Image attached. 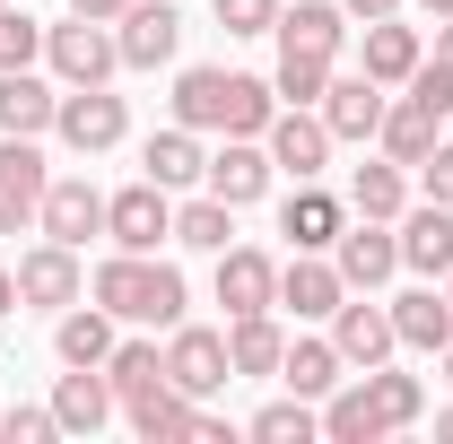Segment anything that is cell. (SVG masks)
Returning <instances> with one entry per match:
<instances>
[{
    "instance_id": "6da1fadb",
    "label": "cell",
    "mask_w": 453,
    "mask_h": 444,
    "mask_svg": "<svg viewBox=\"0 0 453 444\" xmlns=\"http://www.w3.org/2000/svg\"><path fill=\"white\" fill-rule=\"evenodd\" d=\"M280 113L271 79H244V70H183L174 79V122L183 131H226V140H262Z\"/></svg>"
},
{
    "instance_id": "7a4b0ae2",
    "label": "cell",
    "mask_w": 453,
    "mask_h": 444,
    "mask_svg": "<svg viewBox=\"0 0 453 444\" xmlns=\"http://www.w3.org/2000/svg\"><path fill=\"white\" fill-rule=\"evenodd\" d=\"M88 287H96V305H105L113 323H149V332H174L183 305H192L183 296V271L157 262V253H105Z\"/></svg>"
},
{
    "instance_id": "3957f363",
    "label": "cell",
    "mask_w": 453,
    "mask_h": 444,
    "mask_svg": "<svg viewBox=\"0 0 453 444\" xmlns=\"http://www.w3.org/2000/svg\"><path fill=\"white\" fill-rule=\"evenodd\" d=\"M44 61H53L61 88H105L122 70V44H113L105 18H70V27H44Z\"/></svg>"
},
{
    "instance_id": "277c9868",
    "label": "cell",
    "mask_w": 453,
    "mask_h": 444,
    "mask_svg": "<svg viewBox=\"0 0 453 444\" xmlns=\"http://www.w3.org/2000/svg\"><path fill=\"white\" fill-rule=\"evenodd\" d=\"M105 235H113V253H157V244H174V201H166V183H122L105 201Z\"/></svg>"
},
{
    "instance_id": "5b68a950",
    "label": "cell",
    "mask_w": 453,
    "mask_h": 444,
    "mask_svg": "<svg viewBox=\"0 0 453 444\" xmlns=\"http://www.w3.org/2000/svg\"><path fill=\"white\" fill-rule=\"evenodd\" d=\"M166 384L183 401H210V392L235 384V366H226V332H201V323H174L166 332Z\"/></svg>"
},
{
    "instance_id": "8992f818",
    "label": "cell",
    "mask_w": 453,
    "mask_h": 444,
    "mask_svg": "<svg viewBox=\"0 0 453 444\" xmlns=\"http://www.w3.org/2000/svg\"><path fill=\"white\" fill-rule=\"evenodd\" d=\"M53 131H61V149H79V157H105L113 140L131 131V113H122V96L113 88H70L53 113Z\"/></svg>"
},
{
    "instance_id": "52a82bcc",
    "label": "cell",
    "mask_w": 453,
    "mask_h": 444,
    "mask_svg": "<svg viewBox=\"0 0 453 444\" xmlns=\"http://www.w3.org/2000/svg\"><path fill=\"white\" fill-rule=\"evenodd\" d=\"M262 149H271V166L296 174V183H314V174L332 166V131H323V113H314V105H280V113H271V131H262Z\"/></svg>"
},
{
    "instance_id": "ba28073f",
    "label": "cell",
    "mask_w": 453,
    "mask_h": 444,
    "mask_svg": "<svg viewBox=\"0 0 453 444\" xmlns=\"http://www.w3.org/2000/svg\"><path fill=\"white\" fill-rule=\"evenodd\" d=\"M332 348L366 375V366H384L401 348V332H393V305H366V287H349L340 296V314H332Z\"/></svg>"
},
{
    "instance_id": "9c48e42d",
    "label": "cell",
    "mask_w": 453,
    "mask_h": 444,
    "mask_svg": "<svg viewBox=\"0 0 453 444\" xmlns=\"http://www.w3.org/2000/svg\"><path fill=\"white\" fill-rule=\"evenodd\" d=\"M44 183H53V174H44V149L0 131V235L35 226V210H44Z\"/></svg>"
},
{
    "instance_id": "30bf717a",
    "label": "cell",
    "mask_w": 453,
    "mask_h": 444,
    "mask_svg": "<svg viewBox=\"0 0 453 444\" xmlns=\"http://www.w3.org/2000/svg\"><path fill=\"white\" fill-rule=\"evenodd\" d=\"M113 44H122V70H157V61H174V44H183L174 0H131V9L113 18Z\"/></svg>"
},
{
    "instance_id": "8fae6325",
    "label": "cell",
    "mask_w": 453,
    "mask_h": 444,
    "mask_svg": "<svg viewBox=\"0 0 453 444\" xmlns=\"http://www.w3.org/2000/svg\"><path fill=\"white\" fill-rule=\"evenodd\" d=\"M35 226L53 235V244H88V235H105V192L88 183V174H61V183H44V210H35Z\"/></svg>"
},
{
    "instance_id": "7c38bea8",
    "label": "cell",
    "mask_w": 453,
    "mask_h": 444,
    "mask_svg": "<svg viewBox=\"0 0 453 444\" xmlns=\"http://www.w3.org/2000/svg\"><path fill=\"white\" fill-rule=\"evenodd\" d=\"M384 105H393V96H384L366 70H332V88H323L314 113H323L332 140H375V131H384Z\"/></svg>"
},
{
    "instance_id": "4fadbf2b",
    "label": "cell",
    "mask_w": 453,
    "mask_h": 444,
    "mask_svg": "<svg viewBox=\"0 0 453 444\" xmlns=\"http://www.w3.org/2000/svg\"><path fill=\"white\" fill-rule=\"evenodd\" d=\"M332 262H340V279H349V287H384V279L401 271L393 218H349V226H340V244H332Z\"/></svg>"
},
{
    "instance_id": "5bb4252c",
    "label": "cell",
    "mask_w": 453,
    "mask_h": 444,
    "mask_svg": "<svg viewBox=\"0 0 453 444\" xmlns=\"http://www.w3.org/2000/svg\"><path fill=\"white\" fill-rule=\"evenodd\" d=\"M219 305H226V323L235 314H271L280 305V262L253 253V244H226L219 253Z\"/></svg>"
},
{
    "instance_id": "9a60e30c",
    "label": "cell",
    "mask_w": 453,
    "mask_h": 444,
    "mask_svg": "<svg viewBox=\"0 0 453 444\" xmlns=\"http://www.w3.org/2000/svg\"><path fill=\"white\" fill-rule=\"evenodd\" d=\"M79 296H88V279H79V253L44 235V244L18 262V305H44V314H61V305H79Z\"/></svg>"
},
{
    "instance_id": "2e32d148",
    "label": "cell",
    "mask_w": 453,
    "mask_h": 444,
    "mask_svg": "<svg viewBox=\"0 0 453 444\" xmlns=\"http://www.w3.org/2000/svg\"><path fill=\"white\" fill-rule=\"evenodd\" d=\"M113 410H122V392H113L105 366H70L53 384V418H61V436H96Z\"/></svg>"
},
{
    "instance_id": "e0dca14e",
    "label": "cell",
    "mask_w": 453,
    "mask_h": 444,
    "mask_svg": "<svg viewBox=\"0 0 453 444\" xmlns=\"http://www.w3.org/2000/svg\"><path fill=\"white\" fill-rule=\"evenodd\" d=\"M340 226H349V201H332L323 183H296V192L280 201V235L296 244V253H332Z\"/></svg>"
},
{
    "instance_id": "ac0fdd59",
    "label": "cell",
    "mask_w": 453,
    "mask_h": 444,
    "mask_svg": "<svg viewBox=\"0 0 453 444\" xmlns=\"http://www.w3.org/2000/svg\"><path fill=\"white\" fill-rule=\"evenodd\" d=\"M340 296H349V279H340V262H323V253H296L280 271V305L296 314V323H332Z\"/></svg>"
},
{
    "instance_id": "d6986e66",
    "label": "cell",
    "mask_w": 453,
    "mask_h": 444,
    "mask_svg": "<svg viewBox=\"0 0 453 444\" xmlns=\"http://www.w3.org/2000/svg\"><path fill=\"white\" fill-rule=\"evenodd\" d=\"M427 61V44H418V27H401L393 18H366V44H357V70L375 79V88H410V70Z\"/></svg>"
},
{
    "instance_id": "ffe728a7",
    "label": "cell",
    "mask_w": 453,
    "mask_h": 444,
    "mask_svg": "<svg viewBox=\"0 0 453 444\" xmlns=\"http://www.w3.org/2000/svg\"><path fill=\"white\" fill-rule=\"evenodd\" d=\"M280 53H314V61H340V44H349V9L340 0H296V9H280Z\"/></svg>"
},
{
    "instance_id": "44dd1931",
    "label": "cell",
    "mask_w": 453,
    "mask_h": 444,
    "mask_svg": "<svg viewBox=\"0 0 453 444\" xmlns=\"http://www.w3.org/2000/svg\"><path fill=\"white\" fill-rule=\"evenodd\" d=\"M401 271H418V279H445L453 271V210L445 201H427V210H401Z\"/></svg>"
},
{
    "instance_id": "7402d4cb",
    "label": "cell",
    "mask_w": 453,
    "mask_h": 444,
    "mask_svg": "<svg viewBox=\"0 0 453 444\" xmlns=\"http://www.w3.org/2000/svg\"><path fill=\"white\" fill-rule=\"evenodd\" d=\"M271 174H280V166H271V149H262V140H226L201 183L219 192L226 210H244V201H262V192H271Z\"/></svg>"
},
{
    "instance_id": "603a6c76",
    "label": "cell",
    "mask_w": 453,
    "mask_h": 444,
    "mask_svg": "<svg viewBox=\"0 0 453 444\" xmlns=\"http://www.w3.org/2000/svg\"><path fill=\"white\" fill-rule=\"evenodd\" d=\"M122 418H131V436H149V444H183L201 427V401H183L174 384H149V392L122 401Z\"/></svg>"
},
{
    "instance_id": "cb8c5ba5",
    "label": "cell",
    "mask_w": 453,
    "mask_h": 444,
    "mask_svg": "<svg viewBox=\"0 0 453 444\" xmlns=\"http://www.w3.org/2000/svg\"><path fill=\"white\" fill-rule=\"evenodd\" d=\"M53 113H61V96L35 70H0V131H9V140H44Z\"/></svg>"
},
{
    "instance_id": "d4e9b609",
    "label": "cell",
    "mask_w": 453,
    "mask_h": 444,
    "mask_svg": "<svg viewBox=\"0 0 453 444\" xmlns=\"http://www.w3.org/2000/svg\"><path fill=\"white\" fill-rule=\"evenodd\" d=\"M280 384L296 392V401H332V392L349 384V357H340L332 340H288V357H280Z\"/></svg>"
},
{
    "instance_id": "484cf974",
    "label": "cell",
    "mask_w": 453,
    "mask_h": 444,
    "mask_svg": "<svg viewBox=\"0 0 453 444\" xmlns=\"http://www.w3.org/2000/svg\"><path fill=\"white\" fill-rule=\"evenodd\" d=\"M436 131H445V113L427 105V96H393V105H384V131H375V140H384V157L418 166V157L436 149Z\"/></svg>"
},
{
    "instance_id": "4316f807",
    "label": "cell",
    "mask_w": 453,
    "mask_h": 444,
    "mask_svg": "<svg viewBox=\"0 0 453 444\" xmlns=\"http://www.w3.org/2000/svg\"><path fill=\"white\" fill-rule=\"evenodd\" d=\"M140 174H149V183H166V192L201 183V174H210V149H201V131H183V122H174V131H157V140L140 149Z\"/></svg>"
},
{
    "instance_id": "83f0119b",
    "label": "cell",
    "mask_w": 453,
    "mask_h": 444,
    "mask_svg": "<svg viewBox=\"0 0 453 444\" xmlns=\"http://www.w3.org/2000/svg\"><path fill=\"white\" fill-rule=\"evenodd\" d=\"M393 332H401V348H436V357H445L453 296H445V287H410V296H393Z\"/></svg>"
},
{
    "instance_id": "f1b7e54d",
    "label": "cell",
    "mask_w": 453,
    "mask_h": 444,
    "mask_svg": "<svg viewBox=\"0 0 453 444\" xmlns=\"http://www.w3.org/2000/svg\"><path fill=\"white\" fill-rule=\"evenodd\" d=\"M349 210L357 218H401L410 210V166L401 157H366V166L349 174Z\"/></svg>"
},
{
    "instance_id": "f546056e",
    "label": "cell",
    "mask_w": 453,
    "mask_h": 444,
    "mask_svg": "<svg viewBox=\"0 0 453 444\" xmlns=\"http://www.w3.org/2000/svg\"><path fill=\"white\" fill-rule=\"evenodd\" d=\"M53 348H61V366H105L113 357V314L105 305H61Z\"/></svg>"
},
{
    "instance_id": "4dcf8cb0",
    "label": "cell",
    "mask_w": 453,
    "mask_h": 444,
    "mask_svg": "<svg viewBox=\"0 0 453 444\" xmlns=\"http://www.w3.org/2000/svg\"><path fill=\"white\" fill-rule=\"evenodd\" d=\"M280 357H288V332L271 314H235L226 323V366L235 375H280Z\"/></svg>"
},
{
    "instance_id": "1f68e13d",
    "label": "cell",
    "mask_w": 453,
    "mask_h": 444,
    "mask_svg": "<svg viewBox=\"0 0 453 444\" xmlns=\"http://www.w3.org/2000/svg\"><path fill=\"white\" fill-rule=\"evenodd\" d=\"M366 401H375L384 436H401V427H418V410H427V384H418V375H393V366H366Z\"/></svg>"
},
{
    "instance_id": "d6a6232c",
    "label": "cell",
    "mask_w": 453,
    "mask_h": 444,
    "mask_svg": "<svg viewBox=\"0 0 453 444\" xmlns=\"http://www.w3.org/2000/svg\"><path fill=\"white\" fill-rule=\"evenodd\" d=\"M323 436L332 444H384V418H375V401H366V375L323 401Z\"/></svg>"
},
{
    "instance_id": "836d02e7",
    "label": "cell",
    "mask_w": 453,
    "mask_h": 444,
    "mask_svg": "<svg viewBox=\"0 0 453 444\" xmlns=\"http://www.w3.org/2000/svg\"><path fill=\"white\" fill-rule=\"evenodd\" d=\"M226 235H235V210L219 192H201V201L174 210V244H192V253H226Z\"/></svg>"
},
{
    "instance_id": "e575fe53",
    "label": "cell",
    "mask_w": 453,
    "mask_h": 444,
    "mask_svg": "<svg viewBox=\"0 0 453 444\" xmlns=\"http://www.w3.org/2000/svg\"><path fill=\"white\" fill-rule=\"evenodd\" d=\"M253 436L262 444H314L323 436V401H296V392H288L271 410H253Z\"/></svg>"
},
{
    "instance_id": "d590c367",
    "label": "cell",
    "mask_w": 453,
    "mask_h": 444,
    "mask_svg": "<svg viewBox=\"0 0 453 444\" xmlns=\"http://www.w3.org/2000/svg\"><path fill=\"white\" fill-rule=\"evenodd\" d=\"M105 375L113 392L131 401V392H149V384H166V348L157 340H113V357H105Z\"/></svg>"
},
{
    "instance_id": "8d00e7d4",
    "label": "cell",
    "mask_w": 453,
    "mask_h": 444,
    "mask_svg": "<svg viewBox=\"0 0 453 444\" xmlns=\"http://www.w3.org/2000/svg\"><path fill=\"white\" fill-rule=\"evenodd\" d=\"M332 70H340V61H314V53H280V70H271V88H280V105H323Z\"/></svg>"
},
{
    "instance_id": "74e56055",
    "label": "cell",
    "mask_w": 453,
    "mask_h": 444,
    "mask_svg": "<svg viewBox=\"0 0 453 444\" xmlns=\"http://www.w3.org/2000/svg\"><path fill=\"white\" fill-rule=\"evenodd\" d=\"M35 53H44V27L27 9H0V70H27Z\"/></svg>"
},
{
    "instance_id": "f35d334b",
    "label": "cell",
    "mask_w": 453,
    "mask_h": 444,
    "mask_svg": "<svg viewBox=\"0 0 453 444\" xmlns=\"http://www.w3.org/2000/svg\"><path fill=\"white\" fill-rule=\"evenodd\" d=\"M210 9H219V27H226V35H271L288 0H210Z\"/></svg>"
},
{
    "instance_id": "ab89813d",
    "label": "cell",
    "mask_w": 453,
    "mask_h": 444,
    "mask_svg": "<svg viewBox=\"0 0 453 444\" xmlns=\"http://www.w3.org/2000/svg\"><path fill=\"white\" fill-rule=\"evenodd\" d=\"M0 436L9 444H44V436H61V418L53 410H0Z\"/></svg>"
},
{
    "instance_id": "60d3db41",
    "label": "cell",
    "mask_w": 453,
    "mask_h": 444,
    "mask_svg": "<svg viewBox=\"0 0 453 444\" xmlns=\"http://www.w3.org/2000/svg\"><path fill=\"white\" fill-rule=\"evenodd\" d=\"M418 183H427V201H445V210H453V149H445V140L418 157Z\"/></svg>"
},
{
    "instance_id": "b9f144b4",
    "label": "cell",
    "mask_w": 453,
    "mask_h": 444,
    "mask_svg": "<svg viewBox=\"0 0 453 444\" xmlns=\"http://www.w3.org/2000/svg\"><path fill=\"white\" fill-rule=\"evenodd\" d=\"M122 9H131V0H70V18H105V27L122 18Z\"/></svg>"
},
{
    "instance_id": "7bdbcfd3",
    "label": "cell",
    "mask_w": 453,
    "mask_h": 444,
    "mask_svg": "<svg viewBox=\"0 0 453 444\" xmlns=\"http://www.w3.org/2000/svg\"><path fill=\"white\" fill-rule=\"evenodd\" d=\"M340 9H349V18H393L401 0H340Z\"/></svg>"
},
{
    "instance_id": "ee69618b",
    "label": "cell",
    "mask_w": 453,
    "mask_h": 444,
    "mask_svg": "<svg viewBox=\"0 0 453 444\" xmlns=\"http://www.w3.org/2000/svg\"><path fill=\"white\" fill-rule=\"evenodd\" d=\"M427 61H445V70H453V18H436V53H427Z\"/></svg>"
},
{
    "instance_id": "f6af8a7d",
    "label": "cell",
    "mask_w": 453,
    "mask_h": 444,
    "mask_svg": "<svg viewBox=\"0 0 453 444\" xmlns=\"http://www.w3.org/2000/svg\"><path fill=\"white\" fill-rule=\"evenodd\" d=\"M9 305H18V271H0V314H9Z\"/></svg>"
},
{
    "instance_id": "bcb514c9",
    "label": "cell",
    "mask_w": 453,
    "mask_h": 444,
    "mask_svg": "<svg viewBox=\"0 0 453 444\" xmlns=\"http://www.w3.org/2000/svg\"><path fill=\"white\" fill-rule=\"evenodd\" d=\"M418 9H427V18H453V0H418Z\"/></svg>"
},
{
    "instance_id": "7dc6e473",
    "label": "cell",
    "mask_w": 453,
    "mask_h": 444,
    "mask_svg": "<svg viewBox=\"0 0 453 444\" xmlns=\"http://www.w3.org/2000/svg\"><path fill=\"white\" fill-rule=\"evenodd\" d=\"M436 436H445V444H453V410H445V418H436Z\"/></svg>"
},
{
    "instance_id": "c3c4849f",
    "label": "cell",
    "mask_w": 453,
    "mask_h": 444,
    "mask_svg": "<svg viewBox=\"0 0 453 444\" xmlns=\"http://www.w3.org/2000/svg\"><path fill=\"white\" fill-rule=\"evenodd\" d=\"M445 384H453V340H445Z\"/></svg>"
},
{
    "instance_id": "681fc988",
    "label": "cell",
    "mask_w": 453,
    "mask_h": 444,
    "mask_svg": "<svg viewBox=\"0 0 453 444\" xmlns=\"http://www.w3.org/2000/svg\"><path fill=\"white\" fill-rule=\"evenodd\" d=\"M445 296H453V271H445Z\"/></svg>"
},
{
    "instance_id": "f907efd6",
    "label": "cell",
    "mask_w": 453,
    "mask_h": 444,
    "mask_svg": "<svg viewBox=\"0 0 453 444\" xmlns=\"http://www.w3.org/2000/svg\"><path fill=\"white\" fill-rule=\"evenodd\" d=\"M0 9H9V0H0Z\"/></svg>"
}]
</instances>
